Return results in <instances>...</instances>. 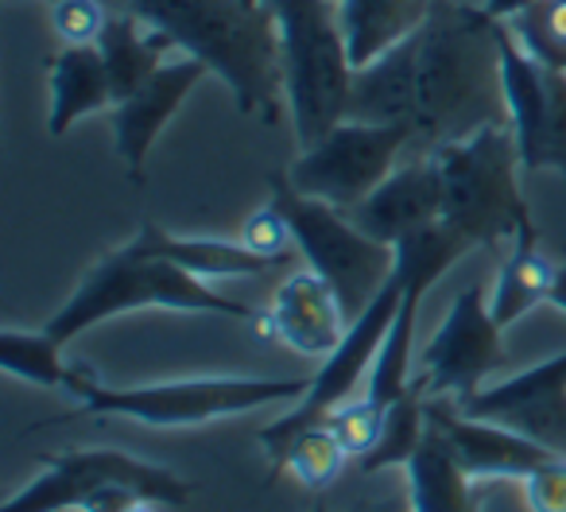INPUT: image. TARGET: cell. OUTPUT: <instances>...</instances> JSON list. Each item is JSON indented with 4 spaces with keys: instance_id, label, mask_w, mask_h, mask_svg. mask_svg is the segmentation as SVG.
Here are the masks:
<instances>
[{
    "instance_id": "obj_1",
    "label": "cell",
    "mask_w": 566,
    "mask_h": 512,
    "mask_svg": "<svg viewBox=\"0 0 566 512\" xmlns=\"http://www.w3.org/2000/svg\"><path fill=\"white\" fill-rule=\"evenodd\" d=\"M493 24L481 4L470 9L458 0H434L419 32L354 71L346 117L403 121L416 133V156L496 121L504 86Z\"/></svg>"
},
{
    "instance_id": "obj_2",
    "label": "cell",
    "mask_w": 566,
    "mask_h": 512,
    "mask_svg": "<svg viewBox=\"0 0 566 512\" xmlns=\"http://www.w3.org/2000/svg\"><path fill=\"white\" fill-rule=\"evenodd\" d=\"M128 12L226 82L244 117L275 125L287 82L268 0H136Z\"/></svg>"
},
{
    "instance_id": "obj_3",
    "label": "cell",
    "mask_w": 566,
    "mask_h": 512,
    "mask_svg": "<svg viewBox=\"0 0 566 512\" xmlns=\"http://www.w3.org/2000/svg\"><path fill=\"white\" fill-rule=\"evenodd\" d=\"M148 307L179 311V315H218V318H237V323H252L256 318L252 307L229 300L213 284L190 276L187 269L164 261V257H151V252L136 249L128 241L125 249L105 252L102 261L90 264L86 276L71 292V300L48 318L43 331L66 346V342L78 338L90 326Z\"/></svg>"
},
{
    "instance_id": "obj_4",
    "label": "cell",
    "mask_w": 566,
    "mask_h": 512,
    "mask_svg": "<svg viewBox=\"0 0 566 512\" xmlns=\"http://www.w3.org/2000/svg\"><path fill=\"white\" fill-rule=\"evenodd\" d=\"M442 179V221L462 233L473 249L496 241H512L524 226H532L524 195H520L516 136L504 117L485 121L458 140L427 151Z\"/></svg>"
},
{
    "instance_id": "obj_5",
    "label": "cell",
    "mask_w": 566,
    "mask_h": 512,
    "mask_svg": "<svg viewBox=\"0 0 566 512\" xmlns=\"http://www.w3.org/2000/svg\"><path fill=\"white\" fill-rule=\"evenodd\" d=\"M311 388V377H190L159 380V385L113 388L94 377V369L74 365L66 393L78 396L74 416H120L148 427H202L213 419L244 416L275 400H300Z\"/></svg>"
},
{
    "instance_id": "obj_6",
    "label": "cell",
    "mask_w": 566,
    "mask_h": 512,
    "mask_svg": "<svg viewBox=\"0 0 566 512\" xmlns=\"http://www.w3.org/2000/svg\"><path fill=\"white\" fill-rule=\"evenodd\" d=\"M283 43V82L300 151L346 121L354 63L334 0H268Z\"/></svg>"
},
{
    "instance_id": "obj_7",
    "label": "cell",
    "mask_w": 566,
    "mask_h": 512,
    "mask_svg": "<svg viewBox=\"0 0 566 512\" xmlns=\"http://www.w3.org/2000/svg\"><path fill=\"white\" fill-rule=\"evenodd\" d=\"M48 470L12 493L0 512H120L133 501L182 509L195 493L187 478L125 450L43 454Z\"/></svg>"
},
{
    "instance_id": "obj_8",
    "label": "cell",
    "mask_w": 566,
    "mask_h": 512,
    "mask_svg": "<svg viewBox=\"0 0 566 512\" xmlns=\"http://www.w3.org/2000/svg\"><path fill=\"white\" fill-rule=\"evenodd\" d=\"M272 198L268 202L287 218L295 237V249L307 261L311 272L334 288V295L346 307L349 323L377 300L380 288L392 280L396 272V249L377 237H369L349 213L338 206L323 202V198L300 195L287 175H272L268 179Z\"/></svg>"
},
{
    "instance_id": "obj_9",
    "label": "cell",
    "mask_w": 566,
    "mask_h": 512,
    "mask_svg": "<svg viewBox=\"0 0 566 512\" xmlns=\"http://www.w3.org/2000/svg\"><path fill=\"white\" fill-rule=\"evenodd\" d=\"M411 136L416 133L403 121L346 117L323 140L303 148V156L283 175L300 195L323 198L338 210H354L400 167L403 148H411Z\"/></svg>"
},
{
    "instance_id": "obj_10",
    "label": "cell",
    "mask_w": 566,
    "mask_h": 512,
    "mask_svg": "<svg viewBox=\"0 0 566 512\" xmlns=\"http://www.w3.org/2000/svg\"><path fill=\"white\" fill-rule=\"evenodd\" d=\"M400 295H403V288L392 272V280L380 288L377 300L349 323V331H346V338L338 342V349L323 357V369L311 377V388L292 404V411L260 431V447H264L268 462H272L268 481L280 473L283 450H287V442H292L295 435L307 431V427H318L334 408L354 400L357 385L373 373V362H377L380 346H385L388 331H392V318H396V311H400Z\"/></svg>"
},
{
    "instance_id": "obj_11",
    "label": "cell",
    "mask_w": 566,
    "mask_h": 512,
    "mask_svg": "<svg viewBox=\"0 0 566 512\" xmlns=\"http://www.w3.org/2000/svg\"><path fill=\"white\" fill-rule=\"evenodd\" d=\"M504 326L489 315V300L481 284H465L450 300L439 331L416 357V388L427 400H465L481 393L489 373L504 365Z\"/></svg>"
},
{
    "instance_id": "obj_12",
    "label": "cell",
    "mask_w": 566,
    "mask_h": 512,
    "mask_svg": "<svg viewBox=\"0 0 566 512\" xmlns=\"http://www.w3.org/2000/svg\"><path fill=\"white\" fill-rule=\"evenodd\" d=\"M501 51L504 113L524 171H558L566 179V74L539 66L504 20L493 24Z\"/></svg>"
},
{
    "instance_id": "obj_13",
    "label": "cell",
    "mask_w": 566,
    "mask_h": 512,
    "mask_svg": "<svg viewBox=\"0 0 566 512\" xmlns=\"http://www.w3.org/2000/svg\"><path fill=\"white\" fill-rule=\"evenodd\" d=\"M458 408L473 419L509 427L551 454H566V349L501 385H485L458 400Z\"/></svg>"
},
{
    "instance_id": "obj_14",
    "label": "cell",
    "mask_w": 566,
    "mask_h": 512,
    "mask_svg": "<svg viewBox=\"0 0 566 512\" xmlns=\"http://www.w3.org/2000/svg\"><path fill=\"white\" fill-rule=\"evenodd\" d=\"M206 74L210 71H206L198 59H190V55L171 59V63L159 66L136 94H128L125 102L113 105V144H117V156L133 182L144 179V164H148L156 140L164 136L167 121L182 109L190 90H195Z\"/></svg>"
},
{
    "instance_id": "obj_15",
    "label": "cell",
    "mask_w": 566,
    "mask_h": 512,
    "mask_svg": "<svg viewBox=\"0 0 566 512\" xmlns=\"http://www.w3.org/2000/svg\"><path fill=\"white\" fill-rule=\"evenodd\" d=\"M427 424L442 435V442L450 447L454 462L462 466L465 478H520L535 470L539 462H547L551 450H543L539 442L524 439V435L509 431L501 424L489 419H473L458 408L454 400H427Z\"/></svg>"
},
{
    "instance_id": "obj_16",
    "label": "cell",
    "mask_w": 566,
    "mask_h": 512,
    "mask_svg": "<svg viewBox=\"0 0 566 512\" xmlns=\"http://www.w3.org/2000/svg\"><path fill=\"white\" fill-rule=\"evenodd\" d=\"M369 237L385 244H400L403 237L442 221V179L431 156H416L400 164L369 198L346 210Z\"/></svg>"
},
{
    "instance_id": "obj_17",
    "label": "cell",
    "mask_w": 566,
    "mask_h": 512,
    "mask_svg": "<svg viewBox=\"0 0 566 512\" xmlns=\"http://www.w3.org/2000/svg\"><path fill=\"white\" fill-rule=\"evenodd\" d=\"M268 331L283 346H292L303 357H326L338 349V342L349 331V315L334 288L318 272H300L287 276L268 307Z\"/></svg>"
},
{
    "instance_id": "obj_18",
    "label": "cell",
    "mask_w": 566,
    "mask_h": 512,
    "mask_svg": "<svg viewBox=\"0 0 566 512\" xmlns=\"http://www.w3.org/2000/svg\"><path fill=\"white\" fill-rule=\"evenodd\" d=\"M136 249L164 257V261L187 269L198 280H241V276H264L272 269H283L292 257H260L244 241H218V237H179L167 233L156 221H144L140 233L133 237Z\"/></svg>"
},
{
    "instance_id": "obj_19",
    "label": "cell",
    "mask_w": 566,
    "mask_h": 512,
    "mask_svg": "<svg viewBox=\"0 0 566 512\" xmlns=\"http://www.w3.org/2000/svg\"><path fill=\"white\" fill-rule=\"evenodd\" d=\"M48 133L66 136L82 117L113 105V86L97 43H63L48 71Z\"/></svg>"
},
{
    "instance_id": "obj_20",
    "label": "cell",
    "mask_w": 566,
    "mask_h": 512,
    "mask_svg": "<svg viewBox=\"0 0 566 512\" xmlns=\"http://www.w3.org/2000/svg\"><path fill=\"white\" fill-rule=\"evenodd\" d=\"M338 28L346 40L354 71L377 63L392 48H400L411 32L423 28L434 0H334Z\"/></svg>"
},
{
    "instance_id": "obj_21",
    "label": "cell",
    "mask_w": 566,
    "mask_h": 512,
    "mask_svg": "<svg viewBox=\"0 0 566 512\" xmlns=\"http://www.w3.org/2000/svg\"><path fill=\"white\" fill-rule=\"evenodd\" d=\"M555 261H547L535 244V226H524L512 237L509 261L496 272L493 295H489V315L496 318V326L509 331L512 323L535 311L539 303H551V288H555Z\"/></svg>"
},
{
    "instance_id": "obj_22",
    "label": "cell",
    "mask_w": 566,
    "mask_h": 512,
    "mask_svg": "<svg viewBox=\"0 0 566 512\" xmlns=\"http://www.w3.org/2000/svg\"><path fill=\"white\" fill-rule=\"evenodd\" d=\"M403 470H408L411 512H478L481 493L473 489V478H465L431 424Z\"/></svg>"
},
{
    "instance_id": "obj_23",
    "label": "cell",
    "mask_w": 566,
    "mask_h": 512,
    "mask_svg": "<svg viewBox=\"0 0 566 512\" xmlns=\"http://www.w3.org/2000/svg\"><path fill=\"white\" fill-rule=\"evenodd\" d=\"M167 48H175L167 35L151 32L144 20H136L133 12H113L109 24H105L97 51L105 59V71H109V86H113V105L125 102L128 94L144 86L151 74L164 66Z\"/></svg>"
},
{
    "instance_id": "obj_24",
    "label": "cell",
    "mask_w": 566,
    "mask_h": 512,
    "mask_svg": "<svg viewBox=\"0 0 566 512\" xmlns=\"http://www.w3.org/2000/svg\"><path fill=\"white\" fill-rule=\"evenodd\" d=\"M0 365L17 380L35 388H71L74 365L63 362V342L48 331H0Z\"/></svg>"
},
{
    "instance_id": "obj_25",
    "label": "cell",
    "mask_w": 566,
    "mask_h": 512,
    "mask_svg": "<svg viewBox=\"0 0 566 512\" xmlns=\"http://www.w3.org/2000/svg\"><path fill=\"white\" fill-rule=\"evenodd\" d=\"M427 435V396L419 388H411L403 400H396L385 411V427H380V439L369 454L361 458V473L373 478L380 470H392V466H408L416 447Z\"/></svg>"
},
{
    "instance_id": "obj_26",
    "label": "cell",
    "mask_w": 566,
    "mask_h": 512,
    "mask_svg": "<svg viewBox=\"0 0 566 512\" xmlns=\"http://www.w3.org/2000/svg\"><path fill=\"white\" fill-rule=\"evenodd\" d=\"M504 24L535 63L566 74V0H532Z\"/></svg>"
},
{
    "instance_id": "obj_27",
    "label": "cell",
    "mask_w": 566,
    "mask_h": 512,
    "mask_svg": "<svg viewBox=\"0 0 566 512\" xmlns=\"http://www.w3.org/2000/svg\"><path fill=\"white\" fill-rule=\"evenodd\" d=\"M346 458L349 454H346V447L338 442V435H334L326 424H318V427L300 431L292 442H287L280 470H292V478L300 481L303 489H311V493H323V489L334 485V478L342 473Z\"/></svg>"
},
{
    "instance_id": "obj_28",
    "label": "cell",
    "mask_w": 566,
    "mask_h": 512,
    "mask_svg": "<svg viewBox=\"0 0 566 512\" xmlns=\"http://www.w3.org/2000/svg\"><path fill=\"white\" fill-rule=\"evenodd\" d=\"M323 424L338 435V442L346 447L349 458H365L377 447L380 427H385V411L373 408L369 396H361V400H346L342 408H334Z\"/></svg>"
},
{
    "instance_id": "obj_29",
    "label": "cell",
    "mask_w": 566,
    "mask_h": 512,
    "mask_svg": "<svg viewBox=\"0 0 566 512\" xmlns=\"http://www.w3.org/2000/svg\"><path fill=\"white\" fill-rule=\"evenodd\" d=\"M109 17L113 9L105 0H55L51 4V24L63 43H97Z\"/></svg>"
},
{
    "instance_id": "obj_30",
    "label": "cell",
    "mask_w": 566,
    "mask_h": 512,
    "mask_svg": "<svg viewBox=\"0 0 566 512\" xmlns=\"http://www.w3.org/2000/svg\"><path fill=\"white\" fill-rule=\"evenodd\" d=\"M241 241L249 244L252 252H260V257H292V226H287V218H283L280 210H275L272 202L260 206L256 213H252L249 221H244L241 229Z\"/></svg>"
},
{
    "instance_id": "obj_31",
    "label": "cell",
    "mask_w": 566,
    "mask_h": 512,
    "mask_svg": "<svg viewBox=\"0 0 566 512\" xmlns=\"http://www.w3.org/2000/svg\"><path fill=\"white\" fill-rule=\"evenodd\" d=\"M524 501L532 512H566V454H551L527 473Z\"/></svg>"
},
{
    "instance_id": "obj_32",
    "label": "cell",
    "mask_w": 566,
    "mask_h": 512,
    "mask_svg": "<svg viewBox=\"0 0 566 512\" xmlns=\"http://www.w3.org/2000/svg\"><path fill=\"white\" fill-rule=\"evenodd\" d=\"M346 512H411V493H377V497H357Z\"/></svg>"
},
{
    "instance_id": "obj_33",
    "label": "cell",
    "mask_w": 566,
    "mask_h": 512,
    "mask_svg": "<svg viewBox=\"0 0 566 512\" xmlns=\"http://www.w3.org/2000/svg\"><path fill=\"white\" fill-rule=\"evenodd\" d=\"M532 0H481V12H485L489 20H512L520 9H527Z\"/></svg>"
},
{
    "instance_id": "obj_34",
    "label": "cell",
    "mask_w": 566,
    "mask_h": 512,
    "mask_svg": "<svg viewBox=\"0 0 566 512\" xmlns=\"http://www.w3.org/2000/svg\"><path fill=\"white\" fill-rule=\"evenodd\" d=\"M551 307L566 311V261L555 269V288H551Z\"/></svg>"
},
{
    "instance_id": "obj_35",
    "label": "cell",
    "mask_w": 566,
    "mask_h": 512,
    "mask_svg": "<svg viewBox=\"0 0 566 512\" xmlns=\"http://www.w3.org/2000/svg\"><path fill=\"white\" fill-rule=\"evenodd\" d=\"M120 512H159V504H151V501H133L128 509H120Z\"/></svg>"
},
{
    "instance_id": "obj_36",
    "label": "cell",
    "mask_w": 566,
    "mask_h": 512,
    "mask_svg": "<svg viewBox=\"0 0 566 512\" xmlns=\"http://www.w3.org/2000/svg\"><path fill=\"white\" fill-rule=\"evenodd\" d=\"M105 4H109L113 12H128L136 4V0H105Z\"/></svg>"
},
{
    "instance_id": "obj_37",
    "label": "cell",
    "mask_w": 566,
    "mask_h": 512,
    "mask_svg": "<svg viewBox=\"0 0 566 512\" xmlns=\"http://www.w3.org/2000/svg\"><path fill=\"white\" fill-rule=\"evenodd\" d=\"M311 512H331V509H326V501H323V497H318V501L311 504Z\"/></svg>"
},
{
    "instance_id": "obj_38",
    "label": "cell",
    "mask_w": 566,
    "mask_h": 512,
    "mask_svg": "<svg viewBox=\"0 0 566 512\" xmlns=\"http://www.w3.org/2000/svg\"><path fill=\"white\" fill-rule=\"evenodd\" d=\"M48 4H55V0H48Z\"/></svg>"
}]
</instances>
